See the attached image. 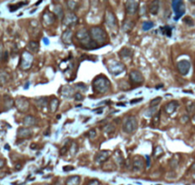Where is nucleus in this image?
Returning a JSON list of instances; mask_svg holds the SVG:
<instances>
[{"mask_svg": "<svg viewBox=\"0 0 195 185\" xmlns=\"http://www.w3.org/2000/svg\"><path fill=\"white\" fill-rule=\"evenodd\" d=\"M111 88V83L109 79L104 75L97 76L93 81V89L95 93L97 94H106L108 93Z\"/></svg>", "mask_w": 195, "mask_h": 185, "instance_id": "f257e3e1", "label": "nucleus"}, {"mask_svg": "<svg viewBox=\"0 0 195 185\" xmlns=\"http://www.w3.org/2000/svg\"><path fill=\"white\" fill-rule=\"evenodd\" d=\"M89 34L94 42H96L99 46H101L105 44L106 40H107V36H106L105 31L100 27V26H94L91 27L89 31Z\"/></svg>", "mask_w": 195, "mask_h": 185, "instance_id": "f03ea898", "label": "nucleus"}, {"mask_svg": "<svg viewBox=\"0 0 195 185\" xmlns=\"http://www.w3.org/2000/svg\"><path fill=\"white\" fill-rule=\"evenodd\" d=\"M138 128V120L134 116H130L125 121L122 125V130L126 134H133Z\"/></svg>", "mask_w": 195, "mask_h": 185, "instance_id": "7ed1b4c3", "label": "nucleus"}, {"mask_svg": "<svg viewBox=\"0 0 195 185\" xmlns=\"http://www.w3.org/2000/svg\"><path fill=\"white\" fill-rule=\"evenodd\" d=\"M33 62H34V56L31 52H29L28 51L23 52L20 58V68L23 71H27V70H29L33 66Z\"/></svg>", "mask_w": 195, "mask_h": 185, "instance_id": "20e7f679", "label": "nucleus"}, {"mask_svg": "<svg viewBox=\"0 0 195 185\" xmlns=\"http://www.w3.org/2000/svg\"><path fill=\"white\" fill-rule=\"evenodd\" d=\"M172 9L175 13V20H178L185 12L183 0H172Z\"/></svg>", "mask_w": 195, "mask_h": 185, "instance_id": "39448f33", "label": "nucleus"}, {"mask_svg": "<svg viewBox=\"0 0 195 185\" xmlns=\"http://www.w3.org/2000/svg\"><path fill=\"white\" fill-rule=\"evenodd\" d=\"M107 68H108V71L114 75H120L121 73H122L125 70V65H123L121 62H119V61H115V60H113V61H111L110 63H108Z\"/></svg>", "mask_w": 195, "mask_h": 185, "instance_id": "423d86ee", "label": "nucleus"}, {"mask_svg": "<svg viewBox=\"0 0 195 185\" xmlns=\"http://www.w3.org/2000/svg\"><path fill=\"white\" fill-rule=\"evenodd\" d=\"M129 80L133 85L139 86L144 83L145 78H144V75L139 71H137V70H133V71H131L129 73Z\"/></svg>", "mask_w": 195, "mask_h": 185, "instance_id": "0eeeda50", "label": "nucleus"}, {"mask_svg": "<svg viewBox=\"0 0 195 185\" xmlns=\"http://www.w3.org/2000/svg\"><path fill=\"white\" fill-rule=\"evenodd\" d=\"M14 105H15V107L17 108V110H18L19 112L25 113V112H27L29 110L30 103L25 98H17L15 99V101H14Z\"/></svg>", "mask_w": 195, "mask_h": 185, "instance_id": "6e6552de", "label": "nucleus"}, {"mask_svg": "<svg viewBox=\"0 0 195 185\" xmlns=\"http://www.w3.org/2000/svg\"><path fill=\"white\" fill-rule=\"evenodd\" d=\"M177 69L182 75H187L190 70V62L187 59H182L177 63Z\"/></svg>", "mask_w": 195, "mask_h": 185, "instance_id": "1a4fd4ad", "label": "nucleus"}, {"mask_svg": "<svg viewBox=\"0 0 195 185\" xmlns=\"http://www.w3.org/2000/svg\"><path fill=\"white\" fill-rule=\"evenodd\" d=\"M125 6V11H126L127 14L133 15L138 12L139 3L136 1V0H126Z\"/></svg>", "mask_w": 195, "mask_h": 185, "instance_id": "9d476101", "label": "nucleus"}, {"mask_svg": "<svg viewBox=\"0 0 195 185\" xmlns=\"http://www.w3.org/2000/svg\"><path fill=\"white\" fill-rule=\"evenodd\" d=\"M78 21V16L74 13H68L67 14H64L63 18H62L63 25L67 26V27L77 24Z\"/></svg>", "mask_w": 195, "mask_h": 185, "instance_id": "9b49d317", "label": "nucleus"}, {"mask_svg": "<svg viewBox=\"0 0 195 185\" xmlns=\"http://www.w3.org/2000/svg\"><path fill=\"white\" fill-rule=\"evenodd\" d=\"M57 16L54 13H51L49 11H46L42 15V22L45 26H51L56 22Z\"/></svg>", "mask_w": 195, "mask_h": 185, "instance_id": "f8f14e48", "label": "nucleus"}, {"mask_svg": "<svg viewBox=\"0 0 195 185\" xmlns=\"http://www.w3.org/2000/svg\"><path fill=\"white\" fill-rule=\"evenodd\" d=\"M105 23L109 28H115L117 26V18L111 11H107L105 13Z\"/></svg>", "mask_w": 195, "mask_h": 185, "instance_id": "ddd939ff", "label": "nucleus"}, {"mask_svg": "<svg viewBox=\"0 0 195 185\" xmlns=\"http://www.w3.org/2000/svg\"><path fill=\"white\" fill-rule=\"evenodd\" d=\"M109 156H110V152L109 151H101V152H99L96 155L95 161L97 164H102V163H104L106 160H108Z\"/></svg>", "mask_w": 195, "mask_h": 185, "instance_id": "4468645a", "label": "nucleus"}, {"mask_svg": "<svg viewBox=\"0 0 195 185\" xmlns=\"http://www.w3.org/2000/svg\"><path fill=\"white\" fill-rule=\"evenodd\" d=\"M33 135V131L28 127H22L17 130V137L20 139L29 138Z\"/></svg>", "mask_w": 195, "mask_h": 185, "instance_id": "2eb2a0df", "label": "nucleus"}, {"mask_svg": "<svg viewBox=\"0 0 195 185\" xmlns=\"http://www.w3.org/2000/svg\"><path fill=\"white\" fill-rule=\"evenodd\" d=\"M132 165H133V170L134 171H141L143 170L145 167V160L141 157L137 156L134 158Z\"/></svg>", "mask_w": 195, "mask_h": 185, "instance_id": "dca6fc26", "label": "nucleus"}, {"mask_svg": "<svg viewBox=\"0 0 195 185\" xmlns=\"http://www.w3.org/2000/svg\"><path fill=\"white\" fill-rule=\"evenodd\" d=\"M148 10L151 14L156 15L159 13V10H160V0H153V1L149 4Z\"/></svg>", "mask_w": 195, "mask_h": 185, "instance_id": "f3484780", "label": "nucleus"}, {"mask_svg": "<svg viewBox=\"0 0 195 185\" xmlns=\"http://www.w3.org/2000/svg\"><path fill=\"white\" fill-rule=\"evenodd\" d=\"M178 106H179V103L177 101H170L165 106V111L167 114H171L176 111V109L178 108Z\"/></svg>", "mask_w": 195, "mask_h": 185, "instance_id": "a211bd4d", "label": "nucleus"}, {"mask_svg": "<svg viewBox=\"0 0 195 185\" xmlns=\"http://www.w3.org/2000/svg\"><path fill=\"white\" fill-rule=\"evenodd\" d=\"M72 37H73V33L70 29H67L63 32L62 36H61V40H62L67 45H70L72 43Z\"/></svg>", "mask_w": 195, "mask_h": 185, "instance_id": "6ab92c4d", "label": "nucleus"}, {"mask_svg": "<svg viewBox=\"0 0 195 185\" xmlns=\"http://www.w3.org/2000/svg\"><path fill=\"white\" fill-rule=\"evenodd\" d=\"M23 124L26 127L34 126L35 124H37V118H35L34 116H27V117H25V118L23 119Z\"/></svg>", "mask_w": 195, "mask_h": 185, "instance_id": "aec40b11", "label": "nucleus"}, {"mask_svg": "<svg viewBox=\"0 0 195 185\" xmlns=\"http://www.w3.org/2000/svg\"><path fill=\"white\" fill-rule=\"evenodd\" d=\"M134 25H135V22L131 20V19H126L125 22H123L122 24V30L125 31V33H128L130 32L133 28H134Z\"/></svg>", "mask_w": 195, "mask_h": 185, "instance_id": "412c9836", "label": "nucleus"}, {"mask_svg": "<svg viewBox=\"0 0 195 185\" xmlns=\"http://www.w3.org/2000/svg\"><path fill=\"white\" fill-rule=\"evenodd\" d=\"M79 183H81V178H79L78 175L69 177L65 181L66 185H79Z\"/></svg>", "mask_w": 195, "mask_h": 185, "instance_id": "4be33fe9", "label": "nucleus"}, {"mask_svg": "<svg viewBox=\"0 0 195 185\" xmlns=\"http://www.w3.org/2000/svg\"><path fill=\"white\" fill-rule=\"evenodd\" d=\"M67 7L71 12H75L79 8L78 0H67Z\"/></svg>", "mask_w": 195, "mask_h": 185, "instance_id": "5701e85b", "label": "nucleus"}, {"mask_svg": "<svg viewBox=\"0 0 195 185\" xmlns=\"http://www.w3.org/2000/svg\"><path fill=\"white\" fill-rule=\"evenodd\" d=\"M73 94H74V89L70 86H64L61 89V94L64 98H70V96L73 95Z\"/></svg>", "mask_w": 195, "mask_h": 185, "instance_id": "b1692460", "label": "nucleus"}, {"mask_svg": "<svg viewBox=\"0 0 195 185\" xmlns=\"http://www.w3.org/2000/svg\"><path fill=\"white\" fill-rule=\"evenodd\" d=\"M53 13H55V15L57 17H59V18H63V16H64L63 8H62V6H61L60 4H57L54 7V12H53Z\"/></svg>", "mask_w": 195, "mask_h": 185, "instance_id": "393cba45", "label": "nucleus"}, {"mask_svg": "<svg viewBox=\"0 0 195 185\" xmlns=\"http://www.w3.org/2000/svg\"><path fill=\"white\" fill-rule=\"evenodd\" d=\"M59 106V101L57 98H54L51 101H50V105H49V108H50V112L52 113H56L58 109Z\"/></svg>", "mask_w": 195, "mask_h": 185, "instance_id": "a878e982", "label": "nucleus"}, {"mask_svg": "<svg viewBox=\"0 0 195 185\" xmlns=\"http://www.w3.org/2000/svg\"><path fill=\"white\" fill-rule=\"evenodd\" d=\"M10 79V75L6 71H0V86H4Z\"/></svg>", "mask_w": 195, "mask_h": 185, "instance_id": "bb28decb", "label": "nucleus"}, {"mask_svg": "<svg viewBox=\"0 0 195 185\" xmlns=\"http://www.w3.org/2000/svg\"><path fill=\"white\" fill-rule=\"evenodd\" d=\"M35 104H37V106L43 109V108H45L47 107V105H48V99L47 98H38L35 99Z\"/></svg>", "mask_w": 195, "mask_h": 185, "instance_id": "cd10ccee", "label": "nucleus"}, {"mask_svg": "<svg viewBox=\"0 0 195 185\" xmlns=\"http://www.w3.org/2000/svg\"><path fill=\"white\" fill-rule=\"evenodd\" d=\"M119 55L121 58H128L132 56V51L129 48H122L120 51Z\"/></svg>", "mask_w": 195, "mask_h": 185, "instance_id": "c85d7f7f", "label": "nucleus"}, {"mask_svg": "<svg viewBox=\"0 0 195 185\" xmlns=\"http://www.w3.org/2000/svg\"><path fill=\"white\" fill-rule=\"evenodd\" d=\"M28 47H29V50L33 52H38L39 50V43L38 41H30L29 44H28Z\"/></svg>", "mask_w": 195, "mask_h": 185, "instance_id": "c756f323", "label": "nucleus"}, {"mask_svg": "<svg viewBox=\"0 0 195 185\" xmlns=\"http://www.w3.org/2000/svg\"><path fill=\"white\" fill-rule=\"evenodd\" d=\"M159 122H160V113H157L156 114L152 117V123H151V126L153 128H156L159 124Z\"/></svg>", "mask_w": 195, "mask_h": 185, "instance_id": "7c9ffc66", "label": "nucleus"}, {"mask_svg": "<svg viewBox=\"0 0 195 185\" xmlns=\"http://www.w3.org/2000/svg\"><path fill=\"white\" fill-rule=\"evenodd\" d=\"M161 100H162V98H161V96H158V98H153L151 101H150V103H149L150 107H157L158 105L160 104Z\"/></svg>", "mask_w": 195, "mask_h": 185, "instance_id": "2f4dec72", "label": "nucleus"}, {"mask_svg": "<svg viewBox=\"0 0 195 185\" xmlns=\"http://www.w3.org/2000/svg\"><path fill=\"white\" fill-rule=\"evenodd\" d=\"M153 26H154L153 22H151V21H145V22L143 23V30L144 31H148L150 29H152Z\"/></svg>", "mask_w": 195, "mask_h": 185, "instance_id": "473e14b6", "label": "nucleus"}, {"mask_svg": "<svg viewBox=\"0 0 195 185\" xmlns=\"http://www.w3.org/2000/svg\"><path fill=\"white\" fill-rule=\"evenodd\" d=\"M161 31H162L163 34H165V36H167V37H170L171 36V28L168 27V26H165V27H162L161 28Z\"/></svg>", "mask_w": 195, "mask_h": 185, "instance_id": "72a5a7b5", "label": "nucleus"}, {"mask_svg": "<svg viewBox=\"0 0 195 185\" xmlns=\"http://www.w3.org/2000/svg\"><path fill=\"white\" fill-rule=\"evenodd\" d=\"M114 131H115V126L113 124H111V123L104 126V132H106V133H112Z\"/></svg>", "mask_w": 195, "mask_h": 185, "instance_id": "f704fd0d", "label": "nucleus"}, {"mask_svg": "<svg viewBox=\"0 0 195 185\" xmlns=\"http://www.w3.org/2000/svg\"><path fill=\"white\" fill-rule=\"evenodd\" d=\"M25 4H27V2H22V3L16 4V5H14V6H10V11H11V12H14V11H16L19 7H22V6L25 5Z\"/></svg>", "mask_w": 195, "mask_h": 185, "instance_id": "c9c22d12", "label": "nucleus"}, {"mask_svg": "<svg viewBox=\"0 0 195 185\" xmlns=\"http://www.w3.org/2000/svg\"><path fill=\"white\" fill-rule=\"evenodd\" d=\"M184 22L187 25H189V26H193L194 25V21L192 20V18H191V17H189V16H185L184 18Z\"/></svg>", "mask_w": 195, "mask_h": 185, "instance_id": "e433bc0d", "label": "nucleus"}, {"mask_svg": "<svg viewBox=\"0 0 195 185\" xmlns=\"http://www.w3.org/2000/svg\"><path fill=\"white\" fill-rule=\"evenodd\" d=\"M70 152H71V154L72 155H75V154H77V152H78V145L76 144V143H72V145L70 146Z\"/></svg>", "mask_w": 195, "mask_h": 185, "instance_id": "4c0bfd02", "label": "nucleus"}, {"mask_svg": "<svg viewBox=\"0 0 195 185\" xmlns=\"http://www.w3.org/2000/svg\"><path fill=\"white\" fill-rule=\"evenodd\" d=\"M74 98H75V99H76L77 101H82V100H83L84 96H83V94H82V93H76V94H74Z\"/></svg>", "mask_w": 195, "mask_h": 185, "instance_id": "58836bf2", "label": "nucleus"}, {"mask_svg": "<svg viewBox=\"0 0 195 185\" xmlns=\"http://www.w3.org/2000/svg\"><path fill=\"white\" fill-rule=\"evenodd\" d=\"M162 154H163V149H162L160 146H158V147L156 148V151H155V153H154L155 156H156V157H158V156H160Z\"/></svg>", "mask_w": 195, "mask_h": 185, "instance_id": "ea45409f", "label": "nucleus"}, {"mask_svg": "<svg viewBox=\"0 0 195 185\" xmlns=\"http://www.w3.org/2000/svg\"><path fill=\"white\" fill-rule=\"evenodd\" d=\"M96 136H97V132H96L95 129H92V130H90L89 132H88V137H89L90 138H95Z\"/></svg>", "mask_w": 195, "mask_h": 185, "instance_id": "a19ab883", "label": "nucleus"}, {"mask_svg": "<svg viewBox=\"0 0 195 185\" xmlns=\"http://www.w3.org/2000/svg\"><path fill=\"white\" fill-rule=\"evenodd\" d=\"M76 88H78V89L82 90L83 92H85V91L87 90V87H86V85H85V84H83V83H78V84H77Z\"/></svg>", "mask_w": 195, "mask_h": 185, "instance_id": "79ce46f5", "label": "nucleus"}, {"mask_svg": "<svg viewBox=\"0 0 195 185\" xmlns=\"http://www.w3.org/2000/svg\"><path fill=\"white\" fill-rule=\"evenodd\" d=\"M4 55H5V52H4V49H3V44L0 43V60L4 57Z\"/></svg>", "mask_w": 195, "mask_h": 185, "instance_id": "37998d69", "label": "nucleus"}, {"mask_svg": "<svg viewBox=\"0 0 195 185\" xmlns=\"http://www.w3.org/2000/svg\"><path fill=\"white\" fill-rule=\"evenodd\" d=\"M88 185H100V181L97 179H93L88 183Z\"/></svg>", "mask_w": 195, "mask_h": 185, "instance_id": "c03bdc74", "label": "nucleus"}, {"mask_svg": "<svg viewBox=\"0 0 195 185\" xmlns=\"http://www.w3.org/2000/svg\"><path fill=\"white\" fill-rule=\"evenodd\" d=\"M75 168H74V167L73 166H64L63 167V171H72V170H74Z\"/></svg>", "mask_w": 195, "mask_h": 185, "instance_id": "a18cd8bd", "label": "nucleus"}, {"mask_svg": "<svg viewBox=\"0 0 195 185\" xmlns=\"http://www.w3.org/2000/svg\"><path fill=\"white\" fill-rule=\"evenodd\" d=\"M141 100H143V98H136V99H132V100L130 101V103H131V104H134V103H138V102H140V101H141Z\"/></svg>", "mask_w": 195, "mask_h": 185, "instance_id": "49530a36", "label": "nucleus"}, {"mask_svg": "<svg viewBox=\"0 0 195 185\" xmlns=\"http://www.w3.org/2000/svg\"><path fill=\"white\" fill-rule=\"evenodd\" d=\"M194 107H195V103H190V105H189V106H188V111L191 112L194 109Z\"/></svg>", "mask_w": 195, "mask_h": 185, "instance_id": "de8ad7c7", "label": "nucleus"}, {"mask_svg": "<svg viewBox=\"0 0 195 185\" xmlns=\"http://www.w3.org/2000/svg\"><path fill=\"white\" fill-rule=\"evenodd\" d=\"M4 165H5V161H4L3 160H1V158H0V169H1Z\"/></svg>", "mask_w": 195, "mask_h": 185, "instance_id": "09e8293b", "label": "nucleus"}, {"mask_svg": "<svg viewBox=\"0 0 195 185\" xmlns=\"http://www.w3.org/2000/svg\"><path fill=\"white\" fill-rule=\"evenodd\" d=\"M190 170H191V172H193L194 174H195V162L192 164V166H191V168H190Z\"/></svg>", "mask_w": 195, "mask_h": 185, "instance_id": "8fccbe9b", "label": "nucleus"}, {"mask_svg": "<svg viewBox=\"0 0 195 185\" xmlns=\"http://www.w3.org/2000/svg\"><path fill=\"white\" fill-rule=\"evenodd\" d=\"M188 120H189V117H188V116H184V119H183L182 121L185 123V122H187Z\"/></svg>", "mask_w": 195, "mask_h": 185, "instance_id": "3c124183", "label": "nucleus"}, {"mask_svg": "<svg viewBox=\"0 0 195 185\" xmlns=\"http://www.w3.org/2000/svg\"><path fill=\"white\" fill-rule=\"evenodd\" d=\"M21 167H22V165L18 164V165H16V166H15V168H16V170H17V171H18V170H20V169H21Z\"/></svg>", "mask_w": 195, "mask_h": 185, "instance_id": "603ef678", "label": "nucleus"}, {"mask_svg": "<svg viewBox=\"0 0 195 185\" xmlns=\"http://www.w3.org/2000/svg\"><path fill=\"white\" fill-rule=\"evenodd\" d=\"M43 41H44V43L46 44V45H49V41H48V38H44V39H43Z\"/></svg>", "mask_w": 195, "mask_h": 185, "instance_id": "864d4df0", "label": "nucleus"}, {"mask_svg": "<svg viewBox=\"0 0 195 185\" xmlns=\"http://www.w3.org/2000/svg\"><path fill=\"white\" fill-rule=\"evenodd\" d=\"M146 160H147V167L149 166V156H146Z\"/></svg>", "mask_w": 195, "mask_h": 185, "instance_id": "5fc2aeb1", "label": "nucleus"}, {"mask_svg": "<svg viewBox=\"0 0 195 185\" xmlns=\"http://www.w3.org/2000/svg\"><path fill=\"white\" fill-rule=\"evenodd\" d=\"M189 1L191 4H195V0H189Z\"/></svg>", "mask_w": 195, "mask_h": 185, "instance_id": "6e6d98bb", "label": "nucleus"}, {"mask_svg": "<svg viewBox=\"0 0 195 185\" xmlns=\"http://www.w3.org/2000/svg\"><path fill=\"white\" fill-rule=\"evenodd\" d=\"M193 120H194V121H195V116H194V117H193Z\"/></svg>", "mask_w": 195, "mask_h": 185, "instance_id": "4d7b16f0", "label": "nucleus"}]
</instances>
